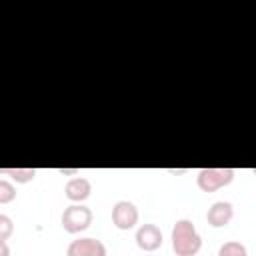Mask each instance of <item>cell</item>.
Listing matches in <instances>:
<instances>
[{
    "label": "cell",
    "instance_id": "6da1fadb",
    "mask_svg": "<svg viewBox=\"0 0 256 256\" xmlns=\"http://www.w3.org/2000/svg\"><path fill=\"white\" fill-rule=\"evenodd\" d=\"M172 250L176 256H196L202 248V236L198 234L196 226L182 218L172 226Z\"/></svg>",
    "mask_w": 256,
    "mask_h": 256
},
{
    "label": "cell",
    "instance_id": "7a4b0ae2",
    "mask_svg": "<svg viewBox=\"0 0 256 256\" xmlns=\"http://www.w3.org/2000/svg\"><path fill=\"white\" fill-rule=\"evenodd\" d=\"M62 228L68 234H78L84 232L90 224H92V210L84 204H70L64 208L62 216H60Z\"/></svg>",
    "mask_w": 256,
    "mask_h": 256
},
{
    "label": "cell",
    "instance_id": "3957f363",
    "mask_svg": "<svg viewBox=\"0 0 256 256\" xmlns=\"http://www.w3.org/2000/svg\"><path fill=\"white\" fill-rule=\"evenodd\" d=\"M232 168H202L196 176V184L202 192H216L234 180Z\"/></svg>",
    "mask_w": 256,
    "mask_h": 256
},
{
    "label": "cell",
    "instance_id": "277c9868",
    "mask_svg": "<svg viewBox=\"0 0 256 256\" xmlns=\"http://www.w3.org/2000/svg\"><path fill=\"white\" fill-rule=\"evenodd\" d=\"M112 224L118 230H130L138 224V208L130 200H118L112 206Z\"/></svg>",
    "mask_w": 256,
    "mask_h": 256
},
{
    "label": "cell",
    "instance_id": "5b68a950",
    "mask_svg": "<svg viewBox=\"0 0 256 256\" xmlns=\"http://www.w3.org/2000/svg\"><path fill=\"white\" fill-rule=\"evenodd\" d=\"M66 256H106V246L98 238H78L68 244Z\"/></svg>",
    "mask_w": 256,
    "mask_h": 256
},
{
    "label": "cell",
    "instance_id": "8992f818",
    "mask_svg": "<svg viewBox=\"0 0 256 256\" xmlns=\"http://www.w3.org/2000/svg\"><path fill=\"white\" fill-rule=\"evenodd\" d=\"M136 244L140 250L144 252H154L162 246V232L156 224H142L138 230H136V236H134Z\"/></svg>",
    "mask_w": 256,
    "mask_h": 256
},
{
    "label": "cell",
    "instance_id": "52a82bcc",
    "mask_svg": "<svg viewBox=\"0 0 256 256\" xmlns=\"http://www.w3.org/2000/svg\"><path fill=\"white\" fill-rule=\"evenodd\" d=\"M234 218V206L226 200H218L214 202L208 212H206V222L212 226V228H222L226 224H230V220Z\"/></svg>",
    "mask_w": 256,
    "mask_h": 256
},
{
    "label": "cell",
    "instance_id": "ba28073f",
    "mask_svg": "<svg viewBox=\"0 0 256 256\" xmlns=\"http://www.w3.org/2000/svg\"><path fill=\"white\" fill-rule=\"evenodd\" d=\"M90 192H92V184H90V180L84 178V176H74V178H70V180L66 182V186H64L66 198L72 200L74 204H82V202L90 196Z\"/></svg>",
    "mask_w": 256,
    "mask_h": 256
},
{
    "label": "cell",
    "instance_id": "9c48e42d",
    "mask_svg": "<svg viewBox=\"0 0 256 256\" xmlns=\"http://www.w3.org/2000/svg\"><path fill=\"white\" fill-rule=\"evenodd\" d=\"M0 174H8L16 184H26L36 178L34 168H0Z\"/></svg>",
    "mask_w": 256,
    "mask_h": 256
},
{
    "label": "cell",
    "instance_id": "30bf717a",
    "mask_svg": "<svg viewBox=\"0 0 256 256\" xmlns=\"http://www.w3.org/2000/svg\"><path fill=\"white\" fill-rule=\"evenodd\" d=\"M218 256H248V250L242 242L238 240H228L220 246L218 250Z\"/></svg>",
    "mask_w": 256,
    "mask_h": 256
},
{
    "label": "cell",
    "instance_id": "8fae6325",
    "mask_svg": "<svg viewBox=\"0 0 256 256\" xmlns=\"http://www.w3.org/2000/svg\"><path fill=\"white\" fill-rule=\"evenodd\" d=\"M16 198V188L10 180L0 178V204H10Z\"/></svg>",
    "mask_w": 256,
    "mask_h": 256
},
{
    "label": "cell",
    "instance_id": "7c38bea8",
    "mask_svg": "<svg viewBox=\"0 0 256 256\" xmlns=\"http://www.w3.org/2000/svg\"><path fill=\"white\" fill-rule=\"evenodd\" d=\"M14 232V222L10 216L0 214V240H8Z\"/></svg>",
    "mask_w": 256,
    "mask_h": 256
},
{
    "label": "cell",
    "instance_id": "4fadbf2b",
    "mask_svg": "<svg viewBox=\"0 0 256 256\" xmlns=\"http://www.w3.org/2000/svg\"><path fill=\"white\" fill-rule=\"evenodd\" d=\"M0 256H10V246L6 244V240H0Z\"/></svg>",
    "mask_w": 256,
    "mask_h": 256
},
{
    "label": "cell",
    "instance_id": "5bb4252c",
    "mask_svg": "<svg viewBox=\"0 0 256 256\" xmlns=\"http://www.w3.org/2000/svg\"><path fill=\"white\" fill-rule=\"evenodd\" d=\"M80 170L78 168H74V170H68V168H60V174H78Z\"/></svg>",
    "mask_w": 256,
    "mask_h": 256
}]
</instances>
